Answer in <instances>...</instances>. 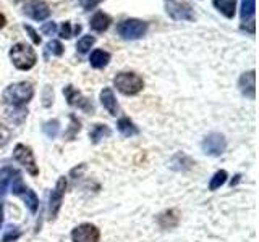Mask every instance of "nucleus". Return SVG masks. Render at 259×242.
Here are the masks:
<instances>
[{"label":"nucleus","instance_id":"9d476101","mask_svg":"<svg viewBox=\"0 0 259 242\" xmlns=\"http://www.w3.org/2000/svg\"><path fill=\"white\" fill-rule=\"evenodd\" d=\"M23 13L34 21H44L51 16V7L44 0H29L28 4H24Z\"/></svg>","mask_w":259,"mask_h":242},{"label":"nucleus","instance_id":"5701e85b","mask_svg":"<svg viewBox=\"0 0 259 242\" xmlns=\"http://www.w3.org/2000/svg\"><path fill=\"white\" fill-rule=\"evenodd\" d=\"M26 116H28V110L24 108H15V107L7 108V118L15 125H21Z\"/></svg>","mask_w":259,"mask_h":242},{"label":"nucleus","instance_id":"dca6fc26","mask_svg":"<svg viewBox=\"0 0 259 242\" xmlns=\"http://www.w3.org/2000/svg\"><path fill=\"white\" fill-rule=\"evenodd\" d=\"M157 223L162 229H172L177 228L178 223H180V215H178L177 210H167V212L160 213L157 216Z\"/></svg>","mask_w":259,"mask_h":242},{"label":"nucleus","instance_id":"f8f14e48","mask_svg":"<svg viewBox=\"0 0 259 242\" xmlns=\"http://www.w3.org/2000/svg\"><path fill=\"white\" fill-rule=\"evenodd\" d=\"M254 13H256V0H241V29H246L254 34Z\"/></svg>","mask_w":259,"mask_h":242},{"label":"nucleus","instance_id":"cd10ccee","mask_svg":"<svg viewBox=\"0 0 259 242\" xmlns=\"http://www.w3.org/2000/svg\"><path fill=\"white\" fill-rule=\"evenodd\" d=\"M49 53H52L55 56H62L63 55V45L60 40H51L47 45H46V56Z\"/></svg>","mask_w":259,"mask_h":242},{"label":"nucleus","instance_id":"1a4fd4ad","mask_svg":"<svg viewBox=\"0 0 259 242\" xmlns=\"http://www.w3.org/2000/svg\"><path fill=\"white\" fill-rule=\"evenodd\" d=\"M101 231L91 223H83L71 231L73 242H99Z\"/></svg>","mask_w":259,"mask_h":242},{"label":"nucleus","instance_id":"4468645a","mask_svg":"<svg viewBox=\"0 0 259 242\" xmlns=\"http://www.w3.org/2000/svg\"><path fill=\"white\" fill-rule=\"evenodd\" d=\"M167 13L172 16L174 20H194L193 10L188 4H180V2H172L167 5Z\"/></svg>","mask_w":259,"mask_h":242},{"label":"nucleus","instance_id":"c9c22d12","mask_svg":"<svg viewBox=\"0 0 259 242\" xmlns=\"http://www.w3.org/2000/svg\"><path fill=\"white\" fill-rule=\"evenodd\" d=\"M2 224H4V204L0 200V228H2Z\"/></svg>","mask_w":259,"mask_h":242},{"label":"nucleus","instance_id":"412c9836","mask_svg":"<svg viewBox=\"0 0 259 242\" xmlns=\"http://www.w3.org/2000/svg\"><path fill=\"white\" fill-rule=\"evenodd\" d=\"M117 128H118L120 134L125 136V137H132V136H136L138 133H140V129L135 126V123L130 118H121V119H118Z\"/></svg>","mask_w":259,"mask_h":242},{"label":"nucleus","instance_id":"e433bc0d","mask_svg":"<svg viewBox=\"0 0 259 242\" xmlns=\"http://www.w3.org/2000/svg\"><path fill=\"white\" fill-rule=\"evenodd\" d=\"M7 24V20H5V16L4 15H0V29H2L4 26Z\"/></svg>","mask_w":259,"mask_h":242},{"label":"nucleus","instance_id":"f257e3e1","mask_svg":"<svg viewBox=\"0 0 259 242\" xmlns=\"http://www.w3.org/2000/svg\"><path fill=\"white\" fill-rule=\"evenodd\" d=\"M32 95H34V87L31 83H15L10 84L5 91L2 99L8 105V107H15V108H24V105L29 103Z\"/></svg>","mask_w":259,"mask_h":242},{"label":"nucleus","instance_id":"2f4dec72","mask_svg":"<svg viewBox=\"0 0 259 242\" xmlns=\"http://www.w3.org/2000/svg\"><path fill=\"white\" fill-rule=\"evenodd\" d=\"M55 31H57V24L54 21L44 23L42 28H40V32H42V34H46V36H52Z\"/></svg>","mask_w":259,"mask_h":242},{"label":"nucleus","instance_id":"7c9ffc66","mask_svg":"<svg viewBox=\"0 0 259 242\" xmlns=\"http://www.w3.org/2000/svg\"><path fill=\"white\" fill-rule=\"evenodd\" d=\"M104 0H78V4L84 8V10H94V8L102 4Z\"/></svg>","mask_w":259,"mask_h":242},{"label":"nucleus","instance_id":"4be33fe9","mask_svg":"<svg viewBox=\"0 0 259 242\" xmlns=\"http://www.w3.org/2000/svg\"><path fill=\"white\" fill-rule=\"evenodd\" d=\"M18 171L10 166H5V168H0V197L4 196L7 188H8V184L12 183L13 179V174H16Z\"/></svg>","mask_w":259,"mask_h":242},{"label":"nucleus","instance_id":"2eb2a0df","mask_svg":"<svg viewBox=\"0 0 259 242\" xmlns=\"http://www.w3.org/2000/svg\"><path fill=\"white\" fill-rule=\"evenodd\" d=\"M101 103L104 105V108L107 110L112 116H117L118 115V102L115 99V94H113V91L110 87H104L102 92H101Z\"/></svg>","mask_w":259,"mask_h":242},{"label":"nucleus","instance_id":"b1692460","mask_svg":"<svg viewBox=\"0 0 259 242\" xmlns=\"http://www.w3.org/2000/svg\"><path fill=\"white\" fill-rule=\"evenodd\" d=\"M59 131H60L59 119H51V121H47V123H44V126H42V133L49 137V139H54V137H57Z\"/></svg>","mask_w":259,"mask_h":242},{"label":"nucleus","instance_id":"423d86ee","mask_svg":"<svg viewBox=\"0 0 259 242\" xmlns=\"http://www.w3.org/2000/svg\"><path fill=\"white\" fill-rule=\"evenodd\" d=\"M13 158L21 163L24 168H26V171L31 174V176H37L39 174V166L36 163V158H34V153H32L31 147L24 144H16V147L13 150Z\"/></svg>","mask_w":259,"mask_h":242},{"label":"nucleus","instance_id":"a878e982","mask_svg":"<svg viewBox=\"0 0 259 242\" xmlns=\"http://www.w3.org/2000/svg\"><path fill=\"white\" fill-rule=\"evenodd\" d=\"M227 176H229V174H227L225 169H221V171H217V173L212 176V179H210V183H209V189H210V191L219 189L222 184H225Z\"/></svg>","mask_w":259,"mask_h":242},{"label":"nucleus","instance_id":"bb28decb","mask_svg":"<svg viewBox=\"0 0 259 242\" xmlns=\"http://www.w3.org/2000/svg\"><path fill=\"white\" fill-rule=\"evenodd\" d=\"M20 236H21V231H20L18 226H8L5 234H4L2 242H16L20 239Z\"/></svg>","mask_w":259,"mask_h":242},{"label":"nucleus","instance_id":"a211bd4d","mask_svg":"<svg viewBox=\"0 0 259 242\" xmlns=\"http://www.w3.org/2000/svg\"><path fill=\"white\" fill-rule=\"evenodd\" d=\"M109 62H110V53L105 52V50H101V48L94 50L91 53V56H89V63H91V67L93 68H97V70L107 67Z\"/></svg>","mask_w":259,"mask_h":242},{"label":"nucleus","instance_id":"6e6552de","mask_svg":"<svg viewBox=\"0 0 259 242\" xmlns=\"http://www.w3.org/2000/svg\"><path fill=\"white\" fill-rule=\"evenodd\" d=\"M201 147H202V152H204L206 155L221 157L227 149V141L221 133H210L204 137Z\"/></svg>","mask_w":259,"mask_h":242},{"label":"nucleus","instance_id":"9b49d317","mask_svg":"<svg viewBox=\"0 0 259 242\" xmlns=\"http://www.w3.org/2000/svg\"><path fill=\"white\" fill-rule=\"evenodd\" d=\"M63 95L67 97V100H68V103L71 105V107H78V108H81L86 113H91L94 110L91 100H89L88 97H84L83 94L78 91V89H75L73 86L65 87L63 89Z\"/></svg>","mask_w":259,"mask_h":242},{"label":"nucleus","instance_id":"6ab92c4d","mask_svg":"<svg viewBox=\"0 0 259 242\" xmlns=\"http://www.w3.org/2000/svg\"><path fill=\"white\" fill-rule=\"evenodd\" d=\"M214 7L221 12L225 18H233L237 10V0H212Z\"/></svg>","mask_w":259,"mask_h":242},{"label":"nucleus","instance_id":"c756f323","mask_svg":"<svg viewBox=\"0 0 259 242\" xmlns=\"http://www.w3.org/2000/svg\"><path fill=\"white\" fill-rule=\"evenodd\" d=\"M8 139H10V129L0 123V147H4Z\"/></svg>","mask_w":259,"mask_h":242},{"label":"nucleus","instance_id":"c85d7f7f","mask_svg":"<svg viewBox=\"0 0 259 242\" xmlns=\"http://www.w3.org/2000/svg\"><path fill=\"white\" fill-rule=\"evenodd\" d=\"M70 121H71V125H70V133H65V137H67L68 141H73L75 139V134L79 131V121H78V118L75 116V115H71L70 116Z\"/></svg>","mask_w":259,"mask_h":242},{"label":"nucleus","instance_id":"0eeeda50","mask_svg":"<svg viewBox=\"0 0 259 242\" xmlns=\"http://www.w3.org/2000/svg\"><path fill=\"white\" fill-rule=\"evenodd\" d=\"M65 191H67V179H65V176H62L59 177L54 191L51 192V197H49V218H51V220H55L57 215L60 212Z\"/></svg>","mask_w":259,"mask_h":242},{"label":"nucleus","instance_id":"72a5a7b5","mask_svg":"<svg viewBox=\"0 0 259 242\" xmlns=\"http://www.w3.org/2000/svg\"><path fill=\"white\" fill-rule=\"evenodd\" d=\"M73 36V32H71V24L70 21H65L62 24V28H60V37L62 39H70Z\"/></svg>","mask_w":259,"mask_h":242},{"label":"nucleus","instance_id":"f704fd0d","mask_svg":"<svg viewBox=\"0 0 259 242\" xmlns=\"http://www.w3.org/2000/svg\"><path fill=\"white\" fill-rule=\"evenodd\" d=\"M24 29H26L28 32H29V36H31V39H32V42L34 44H40V37L37 36V32L32 29L29 24H24Z\"/></svg>","mask_w":259,"mask_h":242},{"label":"nucleus","instance_id":"7ed1b4c3","mask_svg":"<svg viewBox=\"0 0 259 242\" xmlns=\"http://www.w3.org/2000/svg\"><path fill=\"white\" fill-rule=\"evenodd\" d=\"M113 84L121 94L125 95H135L143 91L144 81L141 76H138L136 73H118L113 79Z\"/></svg>","mask_w":259,"mask_h":242},{"label":"nucleus","instance_id":"20e7f679","mask_svg":"<svg viewBox=\"0 0 259 242\" xmlns=\"http://www.w3.org/2000/svg\"><path fill=\"white\" fill-rule=\"evenodd\" d=\"M146 31H148V23L143 20H136V18H130L118 23L117 26V32L121 39L125 40H136L141 39Z\"/></svg>","mask_w":259,"mask_h":242},{"label":"nucleus","instance_id":"473e14b6","mask_svg":"<svg viewBox=\"0 0 259 242\" xmlns=\"http://www.w3.org/2000/svg\"><path fill=\"white\" fill-rule=\"evenodd\" d=\"M44 107H51V103L54 102V91H52V87L51 86H47L44 89Z\"/></svg>","mask_w":259,"mask_h":242},{"label":"nucleus","instance_id":"ddd939ff","mask_svg":"<svg viewBox=\"0 0 259 242\" xmlns=\"http://www.w3.org/2000/svg\"><path fill=\"white\" fill-rule=\"evenodd\" d=\"M238 87L243 95L248 97L251 100H254V97H256V71L251 70V71L243 73L238 81Z\"/></svg>","mask_w":259,"mask_h":242},{"label":"nucleus","instance_id":"aec40b11","mask_svg":"<svg viewBox=\"0 0 259 242\" xmlns=\"http://www.w3.org/2000/svg\"><path fill=\"white\" fill-rule=\"evenodd\" d=\"M110 134H112L110 128L99 123V125H94L91 131H89V139H91L94 144H99L104 137H110Z\"/></svg>","mask_w":259,"mask_h":242},{"label":"nucleus","instance_id":"f03ea898","mask_svg":"<svg viewBox=\"0 0 259 242\" xmlns=\"http://www.w3.org/2000/svg\"><path fill=\"white\" fill-rule=\"evenodd\" d=\"M10 60L15 65V68H18L21 71H28L36 65L37 55L34 52V48L28 44L18 42L12 47L10 50Z\"/></svg>","mask_w":259,"mask_h":242},{"label":"nucleus","instance_id":"f3484780","mask_svg":"<svg viewBox=\"0 0 259 242\" xmlns=\"http://www.w3.org/2000/svg\"><path fill=\"white\" fill-rule=\"evenodd\" d=\"M110 23H112V20L109 15H105L104 12H97L91 18V21H89V26H91V29L96 32H104V31H107Z\"/></svg>","mask_w":259,"mask_h":242},{"label":"nucleus","instance_id":"39448f33","mask_svg":"<svg viewBox=\"0 0 259 242\" xmlns=\"http://www.w3.org/2000/svg\"><path fill=\"white\" fill-rule=\"evenodd\" d=\"M12 192H13V196L23 199V202L26 204V207L29 208L31 213H36L37 212L39 199H37V196L34 194V191H31L29 188H26V186H24L20 173L16 174L15 179H12Z\"/></svg>","mask_w":259,"mask_h":242},{"label":"nucleus","instance_id":"393cba45","mask_svg":"<svg viewBox=\"0 0 259 242\" xmlns=\"http://www.w3.org/2000/svg\"><path fill=\"white\" fill-rule=\"evenodd\" d=\"M94 42H96L94 36H83L76 42V50L79 53H88L89 50H91V47L94 45Z\"/></svg>","mask_w":259,"mask_h":242}]
</instances>
